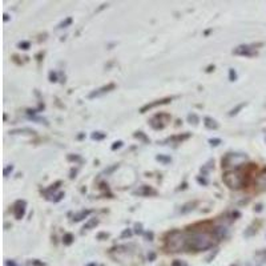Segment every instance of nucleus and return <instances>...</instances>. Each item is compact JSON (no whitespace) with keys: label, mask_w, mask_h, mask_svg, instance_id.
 Listing matches in <instances>:
<instances>
[{"label":"nucleus","mask_w":266,"mask_h":266,"mask_svg":"<svg viewBox=\"0 0 266 266\" xmlns=\"http://www.w3.org/2000/svg\"><path fill=\"white\" fill-rule=\"evenodd\" d=\"M224 183L232 189H240L242 188L244 185L246 184L245 181V176L237 170H229L226 173L224 174Z\"/></svg>","instance_id":"obj_3"},{"label":"nucleus","mask_w":266,"mask_h":266,"mask_svg":"<svg viewBox=\"0 0 266 266\" xmlns=\"http://www.w3.org/2000/svg\"><path fill=\"white\" fill-rule=\"evenodd\" d=\"M214 236L217 238H224V237H226V234H227V229L226 226H218L214 229Z\"/></svg>","instance_id":"obj_12"},{"label":"nucleus","mask_w":266,"mask_h":266,"mask_svg":"<svg viewBox=\"0 0 266 266\" xmlns=\"http://www.w3.org/2000/svg\"><path fill=\"white\" fill-rule=\"evenodd\" d=\"M99 224V220L97 218H91L89 221H88L85 225H84V227L82 229H85V230H89V229H92V227H95Z\"/></svg>","instance_id":"obj_16"},{"label":"nucleus","mask_w":266,"mask_h":266,"mask_svg":"<svg viewBox=\"0 0 266 266\" xmlns=\"http://www.w3.org/2000/svg\"><path fill=\"white\" fill-rule=\"evenodd\" d=\"M59 185H61V183H60V181H58V183H55L53 185H51L47 192H52V190H56V189L59 188Z\"/></svg>","instance_id":"obj_33"},{"label":"nucleus","mask_w":266,"mask_h":266,"mask_svg":"<svg viewBox=\"0 0 266 266\" xmlns=\"http://www.w3.org/2000/svg\"><path fill=\"white\" fill-rule=\"evenodd\" d=\"M29 47H31V44L28 41H21V43H19V48L24 49V51L29 49Z\"/></svg>","instance_id":"obj_27"},{"label":"nucleus","mask_w":266,"mask_h":266,"mask_svg":"<svg viewBox=\"0 0 266 266\" xmlns=\"http://www.w3.org/2000/svg\"><path fill=\"white\" fill-rule=\"evenodd\" d=\"M194 206H196V203L185 204L184 206L180 209V213H181V214H186V213L192 212V210H193V209H194Z\"/></svg>","instance_id":"obj_13"},{"label":"nucleus","mask_w":266,"mask_h":266,"mask_svg":"<svg viewBox=\"0 0 266 266\" xmlns=\"http://www.w3.org/2000/svg\"><path fill=\"white\" fill-rule=\"evenodd\" d=\"M233 55H237V56H245V58H253V56H256L257 55V51L253 45L242 44V45H238L237 48H234Z\"/></svg>","instance_id":"obj_5"},{"label":"nucleus","mask_w":266,"mask_h":266,"mask_svg":"<svg viewBox=\"0 0 266 266\" xmlns=\"http://www.w3.org/2000/svg\"><path fill=\"white\" fill-rule=\"evenodd\" d=\"M204 125L206 126L208 129H217L218 128V123L212 117H205L204 119Z\"/></svg>","instance_id":"obj_10"},{"label":"nucleus","mask_w":266,"mask_h":266,"mask_svg":"<svg viewBox=\"0 0 266 266\" xmlns=\"http://www.w3.org/2000/svg\"><path fill=\"white\" fill-rule=\"evenodd\" d=\"M123 146V141H116V143H113V145L111 146L112 150H116L119 149V148H121Z\"/></svg>","instance_id":"obj_30"},{"label":"nucleus","mask_w":266,"mask_h":266,"mask_svg":"<svg viewBox=\"0 0 266 266\" xmlns=\"http://www.w3.org/2000/svg\"><path fill=\"white\" fill-rule=\"evenodd\" d=\"M135 229H136L135 232L137 233V234H143V233H144L143 232V225H141V224H136Z\"/></svg>","instance_id":"obj_32"},{"label":"nucleus","mask_w":266,"mask_h":266,"mask_svg":"<svg viewBox=\"0 0 266 266\" xmlns=\"http://www.w3.org/2000/svg\"><path fill=\"white\" fill-rule=\"evenodd\" d=\"M131 236H132V230H131V229H125V230L123 232V234H121V237H123V238L131 237Z\"/></svg>","instance_id":"obj_31"},{"label":"nucleus","mask_w":266,"mask_h":266,"mask_svg":"<svg viewBox=\"0 0 266 266\" xmlns=\"http://www.w3.org/2000/svg\"><path fill=\"white\" fill-rule=\"evenodd\" d=\"M257 184L260 186H266V169L257 177Z\"/></svg>","instance_id":"obj_15"},{"label":"nucleus","mask_w":266,"mask_h":266,"mask_svg":"<svg viewBox=\"0 0 266 266\" xmlns=\"http://www.w3.org/2000/svg\"><path fill=\"white\" fill-rule=\"evenodd\" d=\"M49 82H58V75L55 72H49Z\"/></svg>","instance_id":"obj_29"},{"label":"nucleus","mask_w":266,"mask_h":266,"mask_svg":"<svg viewBox=\"0 0 266 266\" xmlns=\"http://www.w3.org/2000/svg\"><path fill=\"white\" fill-rule=\"evenodd\" d=\"M63 197H64V193H59L58 196H56V199L53 200V203H59V201L63 199Z\"/></svg>","instance_id":"obj_35"},{"label":"nucleus","mask_w":266,"mask_h":266,"mask_svg":"<svg viewBox=\"0 0 266 266\" xmlns=\"http://www.w3.org/2000/svg\"><path fill=\"white\" fill-rule=\"evenodd\" d=\"M112 89H115V84H108V85H105V87H102L100 89L95 91V92L89 93V99H95V97L102 96V95L108 93L109 91H112Z\"/></svg>","instance_id":"obj_9"},{"label":"nucleus","mask_w":266,"mask_h":266,"mask_svg":"<svg viewBox=\"0 0 266 266\" xmlns=\"http://www.w3.org/2000/svg\"><path fill=\"white\" fill-rule=\"evenodd\" d=\"M166 246L172 252H181L186 249V233L174 230L169 234V238L166 241Z\"/></svg>","instance_id":"obj_2"},{"label":"nucleus","mask_w":266,"mask_h":266,"mask_svg":"<svg viewBox=\"0 0 266 266\" xmlns=\"http://www.w3.org/2000/svg\"><path fill=\"white\" fill-rule=\"evenodd\" d=\"M5 265L7 266H18L16 264H15V261H10V260H8V261H5Z\"/></svg>","instance_id":"obj_37"},{"label":"nucleus","mask_w":266,"mask_h":266,"mask_svg":"<svg viewBox=\"0 0 266 266\" xmlns=\"http://www.w3.org/2000/svg\"><path fill=\"white\" fill-rule=\"evenodd\" d=\"M91 213H92V210H82L80 213H76V214L73 216V221H75V223H79V221H82L84 218H87Z\"/></svg>","instance_id":"obj_11"},{"label":"nucleus","mask_w":266,"mask_h":266,"mask_svg":"<svg viewBox=\"0 0 266 266\" xmlns=\"http://www.w3.org/2000/svg\"><path fill=\"white\" fill-rule=\"evenodd\" d=\"M246 155H240V153H229L225 156V159H223V168H227V166H240L241 163L246 161Z\"/></svg>","instance_id":"obj_4"},{"label":"nucleus","mask_w":266,"mask_h":266,"mask_svg":"<svg viewBox=\"0 0 266 266\" xmlns=\"http://www.w3.org/2000/svg\"><path fill=\"white\" fill-rule=\"evenodd\" d=\"M156 160H157V161H160V163H163V164H169V163H172V159H170L169 156L159 155L157 157H156Z\"/></svg>","instance_id":"obj_19"},{"label":"nucleus","mask_w":266,"mask_h":266,"mask_svg":"<svg viewBox=\"0 0 266 266\" xmlns=\"http://www.w3.org/2000/svg\"><path fill=\"white\" fill-rule=\"evenodd\" d=\"M229 80L230 82H236L237 80V72H236L234 68H230V71H229Z\"/></svg>","instance_id":"obj_24"},{"label":"nucleus","mask_w":266,"mask_h":266,"mask_svg":"<svg viewBox=\"0 0 266 266\" xmlns=\"http://www.w3.org/2000/svg\"><path fill=\"white\" fill-rule=\"evenodd\" d=\"M73 240H75V237H73L72 233H67V234H64V237H63L64 245H71V244L73 242Z\"/></svg>","instance_id":"obj_18"},{"label":"nucleus","mask_w":266,"mask_h":266,"mask_svg":"<svg viewBox=\"0 0 266 266\" xmlns=\"http://www.w3.org/2000/svg\"><path fill=\"white\" fill-rule=\"evenodd\" d=\"M261 208H262L261 205H257V209H256V210H257V212H260V210H261Z\"/></svg>","instance_id":"obj_41"},{"label":"nucleus","mask_w":266,"mask_h":266,"mask_svg":"<svg viewBox=\"0 0 266 266\" xmlns=\"http://www.w3.org/2000/svg\"><path fill=\"white\" fill-rule=\"evenodd\" d=\"M189 137H190V135L189 133H186V135H180V136H174V137H172V139H168V140L165 141V143H168V141H176V143H181V141L184 140H188Z\"/></svg>","instance_id":"obj_14"},{"label":"nucleus","mask_w":266,"mask_h":266,"mask_svg":"<svg viewBox=\"0 0 266 266\" xmlns=\"http://www.w3.org/2000/svg\"><path fill=\"white\" fill-rule=\"evenodd\" d=\"M214 233L208 232H192L186 233V249L194 250V252H203L213 247L216 242Z\"/></svg>","instance_id":"obj_1"},{"label":"nucleus","mask_w":266,"mask_h":266,"mask_svg":"<svg viewBox=\"0 0 266 266\" xmlns=\"http://www.w3.org/2000/svg\"><path fill=\"white\" fill-rule=\"evenodd\" d=\"M244 106H245V102H242V104H240V105L236 106L234 109H232V111L229 112V115H230V116H234V115H237L238 111H241Z\"/></svg>","instance_id":"obj_25"},{"label":"nucleus","mask_w":266,"mask_h":266,"mask_svg":"<svg viewBox=\"0 0 266 266\" xmlns=\"http://www.w3.org/2000/svg\"><path fill=\"white\" fill-rule=\"evenodd\" d=\"M169 102H172V97H166V99H163V100H156L153 102H149V104H146L140 109V113H145L146 111H149L152 108H155L157 105H163V104H168Z\"/></svg>","instance_id":"obj_8"},{"label":"nucleus","mask_w":266,"mask_h":266,"mask_svg":"<svg viewBox=\"0 0 266 266\" xmlns=\"http://www.w3.org/2000/svg\"><path fill=\"white\" fill-rule=\"evenodd\" d=\"M88 266H96V264H89V265Z\"/></svg>","instance_id":"obj_42"},{"label":"nucleus","mask_w":266,"mask_h":266,"mask_svg":"<svg viewBox=\"0 0 266 266\" xmlns=\"http://www.w3.org/2000/svg\"><path fill=\"white\" fill-rule=\"evenodd\" d=\"M145 238L148 240V241H152L153 240V233L152 232H146L145 233Z\"/></svg>","instance_id":"obj_34"},{"label":"nucleus","mask_w":266,"mask_h":266,"mask_svg":"<svg viewBox=\"0 0 266 266\" xmlns=\"http://www.w3.org/2000/svg\"><path fill=\"white\" fill-rule=\"evenodd\" d=\"M25 210H27V203L23 201V200L16 201V204L14 205V209H12V212H14L15 214V218H16V220H21V218L24 217Z\"/></svg>","instance_id":"obj_6"},{"label":"nucleus","mask_w":266,"mask_h":266,"mask_svg":"<svg viewBox=\"0 0 266 266\" xmlns=\"http://www.w3.org/2000/svg\"><path fill=\"white\" fill-rule=\"evenodd\" d=\"M28 133V135H34L35 131L34 129H28V128H24V129H14V131H11V135H18V133Z\"/></svg>","instance_id":"obj_20"},{"label":"nucleus","mask_w":266,"mask_h":266,"mask_svg":"<svg viewBox=\"0 0 266 266\" xmlns=\"http://www.w3.org/2000/svg\"><path fill=\"white\" fill-rule=\"evenodd\" d=\"M188 121L190 123V124H193V125H197L200 123V119L197 115H194V113H190L188 116Z\"/></svg>","instance_id":"obj_21"},{"label":"nucleus","mask_w":266,"mask_h":266,"mask_svg":"<svg viewBox=\"0 0 266 266\" xmlns=\"http://www.w3.org/2000/svg\"><path fill=\"white\" fill-rule=\"evenodd\" d=\"M197 181H199L200 184H203V185H208V181H206V180H205V179H201V177H199V179H197Z\"/></svg>","instance_id":"obj_36"},{"label":"nucleus","mask_w":266,"mask_h":266,"mask_svg":"<svg viewBox=\"0 0 266 266\" xmlns=\"http://www.w3.org/2000/svg\"><path fill=\"white\" fill-rule=\"evenodd\" d=\"M133 194H135V196H140V197H149V196H156L157 192H156L155 189L150 188V186L144 185V186H140L137 190H135Z\"/></svg>","instance_id":"obj_7"},{"label":"nucleus","mask_w":266,"mask_h":266,"mask_svg":"<svg viewBox=\"0 0 266 266\" xmlns=\"http://www.w3.org/2000/svg\"><path fill=\"white\" fill-rule=\"evenodd\" d=\"M12 170H14V166H12V165H8V166H7V168L4 169V172H3L4 177H8V176H10V173H12Z\"/></svg>","instance_id":"obj_26"},{"label":"nucleus","mask_w":266,"mask_h":266,"mask_svg":"<svg viewBox=\"0 0 266 266\" xmlns=\"http://www.w3.org/2000/svg\"><path fill=\"white\" fill-rule=\"evenodd\" d=\"M172 266H183V264H181L180 261H174L173 265H172Z\"/></svg>","instance_id":"obj_39"},{"label":"nucleus","mask_w":266,"mask_h":266,"mask_svg":"<svg viewBox=\"0 0 266 266\" xmlns=\"http://www.w3.org/2000/svg\"><path fill=\"white\" fill-rule=\"evenodd\" d=\"M34 265L35 266H43L44 264H41V262H38V261H34Z\"/></svg>","instance_id":"obj_40"},{"label":"nucleus","mask_w":266,"mask_h":266,"mask_svg":"<svg viewBox=\"0 0 266 266\" xmlns=\"http://www.w3.org/2000/svg\"><path fill=\"white\" fill-rule=\"evenodd\" d=\"M72 24V18H67V19L61 21L60 24H59V28H67L68 25Z\"/></svg>","instance_id":"obj_23"},{"label":"nucleus","mask_w":266,"mask_h":266,"mask_svg":"<svg viewBox=\"0 0 266 266\" xmlns=\"http://www.w3.org/2000/svg\"><path fill=\"white\" fill-rule=\"evenodd\" d=\"M209 143H210V145L212 146H217L221 144V140H220V139H210V140H209Z\"/></svg>","instance_id":"obj_28"},{"label":"nucleus","mask_w":266,"mask_h":266,"mask_svg":"<svg viewBox=\"0 0 266 266\" xmlns=\"http://www.w3.org/2000/svg\"><path fill=\"white\" fill-rule=\"evenodd\" d=\"M135 137H136V139H139V140H143L144 143H149V139L146 137L144 132H136Z\"/></svg>","instance_id":"obj_22"},{"label":"nucleus","mask_w":266,"mask_h":266,"mask_svg":"<svg viewBox=\"0 0 266 266\" xmlns=\"http://www.w3.org/2000/svg\"><path fill=\"white\" fill-rule=\"evenodd\" d=\"M155 253H150V254H149V256H148V258H149V260H150V261H153V260H155Z\"/></svg>","instance_id":"obj_38"},{"label":"nucleus","mask_w":266,"mask_h":266,"mask_svg":"<svg viewBox=\"0 0 266 266\" xmlns=\"http://www.w3.org/2000/svg\"><path fill=\"white\" fill-rule=\"evenodd\" d=\"M91 137H92V140L102 141V140H104V139H105L106 135H105V133H102V132H93Z\"/></svg>","instance_id":"obj_17"}]
</instances>
